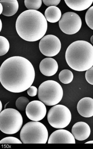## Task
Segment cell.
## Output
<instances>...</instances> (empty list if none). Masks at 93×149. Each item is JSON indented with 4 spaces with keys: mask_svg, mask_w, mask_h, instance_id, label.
I'll return each mask as SVG.
<instances>
[{
    "mask_svg": "<svg viewBox=\"0 0 93 149\" xmlns=\"http://www.w3.org/2000/svg\"><path fill=\"white\" fill-rule=\"evenodd\" d=\"M59 78L62 83L65 84H69L73 80V74L70 70H63L59 73Z\"/></svg>",
    "mask_w": 93,
    "mask_h": 149,
    "instance_id": "obj_18",
    "label": "cell"
},
{
    "mask_svg": "<svg viewBox=\"0 0 93 149\" xmlns=\"http://www.w3.org/2000/svg\"><path fill=\"white\" fill-rule=\"evenodd\" d=\"M19 36L23 40L33 42L41 39L48 29L47 21L41 13L27 10L20 14L16 23Z\"/></svg>",
    "mask_w": 93,
    "mask_h": 149,
    "instance_id": "obj_2",
    "label": "cell"
},
{
    "mask_svg": "<svg viewBox=\"0 0 93 149\" xmlns=\"http://www.w3.org/2000/svg\"><path fill=\"white\" fill-rule=\"evenodd\" d=\"M68 65L75 71L83 72L93 66V46L85 41H77L68 47L65 54Z\"/></svg>",
    "mask_w": 93,
    "mask_h": 149,
    "instance_id": "obj_3",
    "label": "cell"
},
{
    "mask_svg": "<svg viewBox=\"0 0 93 149\" xmlns=\"http://www.w3.org/2000/svg\"><path fill=\"white\" fill-rule=\"evenodd\" d=\"M39 49L41 53L44 56L54 57L60 52L61 43L56 36L53 35H46L40 41Z\"/></svg>",
    "mask_w": 93,
    "mask_h": 149,
    "instance_id": "obj_9",
    "label": "cell"
},
{
    "mask_svg": "<svg viewBox=\"0 0 93 149\" xmlns=\"http://www.w3.org/2000/svg\"><path fill=\"white\" fill-rule=\"evenodd\" d=\"M0 56H2L6 54L10 49V45L9 41L5 37L0 36Z\"/></svg>",
    "mask_w": 93,
    "mask_h": 149,
    "instance_id": "obj_20",
    "label": "cell"
},
{
    "mask_svg": "<svg viewBox=\"0 0 93 149\" xmlns=\"http://www.w3.org/2000/svg\"><path fill=\"white\" fill-rule=\"evenodd\" d=\"M42 0H25V5L28 10H37L41 7Z\"/></svg>",
    "mask_w": 93,
    "mask_h": 149,
    "instance_id": "obj_19",
    "label": "cell"
},
{
    "mask_svg": "<svg viewBox=\"0 0 93 149\" xmlns=\"http://www.w3.org/2000/svg\"><path fill=\"white\" fill-rule=\"evenodd\" d=\"M28 118L32 121H40L46 116L47 109L45 104L41 101L30 102L25 110Z\"/></svg>",
    "mask_w": 93,
    "mask_h": 149,
    "instance_id": "obj_10",
    "label": "cell"
},
{
    "mask_svg": "<svg viewBox=\"0 0 93 149\" xmlns=\"http://www.w3.org/2000/svg\"><path fill=\"white\" fill-rule=\"evenodd\" d=\"M82 24L79 15L72 12L66 13L62 15L59 23L61 31L68 35H72L78 32Z\"/></svg>",
    "mask_w": 93,
    "mask_h": 149,
    "instance_id": "obj_8",
    "label": "cell"
},
{
    "mask_svg": "<svg viewBox=\"0 0 93 149\" xmlns=\"http://www.w3.org/2000/svg\"><path fill=\"white\" fill-rule=\"evenodd\" d=\"M44 15L48 22L56 23L59 21L61 19L62 13L57 7L50 6L46 9Z\"/></svg>",
    "mask_w": 93,
    "mask_h": 149,
    "instance_id": "obj_17",
    "label": "cell"
},
{
    "mask_svg": "<svg viewBox=\"0 0 93 149\" xmlns=\"http://www.w3.org/2000/svg\"><path fill=\"white\" fill-rule=\"evenodd\" d=\"M48 138L47 128L38 121L27 123L20 132V138L24 144H46Z\"/></svg>",
    "mask_w": 93,
    "mask_h": 149,
    "instance_id": "obj_4",
    "label": "cell"
},
{
    "mask_svg": "<svg viewBox=\"0 0 93 149\" xmlns=\"http://www.w3.org/2000/svg\"><path fill=\"white\" fill-rule=\"evenodd\" d=\"M23 123L22 116L16 109H6L0 113V130L7 134L17 133Z\"/></svg>",
    "mask_w": 93,
    "mask_h": 149,
    "instance_id": "obj_6",
    "label": "cell"
},
{
    "mask_svg": "<svg viewBox=\"0 0 93 149\" xmlns=\"http://www.w3.org/2000/svg\"><path fill=\"white\" fill-rule=\"evenodd\" d=\"M35 77L33 65L24 57H10L0 68V82L12 93H19L27 90L33 84Z\"/></svg>",
    "mask_w": 93,
    "mask_h": 149,
    "instance_id": "obj_1",
    "label": "cell"
},
{
    "mask_svg": "<svg viewBox=\"0 0 93 149\" xmlns=\"http://www.w3.org/2000/svg\"><path fill=\"white\" fill-rule=\"evenodd\" d=\"M48 143L75 144V140L72 133L61 129L52 133L48 139Z\"/></svg>",
    "mask_w": 93,
    "mask_h": 149,
    "instance_id": "obj_11",
    "label": "cell"
},
{
    "mask_svg": "<svg viewBox=\"0 0 93 149\" xmlns=\"http://www.w3.org/2000/svg\"><path fill=\"white\" fill-rule=\"evenodd\" d=\"M38 96L45 105L54 106L62 100L63 90L58 82L53 80L46 81L39 87Z\"/></svg>",
    "mask_w": 93,
    "mask_h": 149,
    "instance_id": "obj_5",
    "label": "cell"
},
{
    "mask_svg": "<svg viewBox=\"0 0 93 149\" xmlns=\"http://www.w3.org/2000/svg\"><path fill=\"white\" fill-rule=\"evenodd\" d=\"M90 41H91V43L93 44V35L91 36V38H90Z\"/></svg>",
    "mask_w": 93,
    "mask_h": 149,
    "instance_id": "obj_31",
    "label": "cell"
},
{
    "mask_svg": "<svg viewBox=\"0 0 93 149\" xmlns=\"http://www.w3.org/2000/svg\"><path fill=\"white\" fill-rule=\"evenodd\" d=\"M71 120V111L64 105H55L49 109L48 113V123L54 128H64L68 125Z\"/></svg>",
    "mask_w": 93,
    "mask_h": 149,
    "instance_id": "obj_7",
    "label": "cell"
},
{
    "mask_svg": "<svg viewBox=\"0 0 93 149\" xmlns=\"http://www.w3.org/2000/svg\"><path fill=\"white\" fill-rule=\"evenodd\" d=\"M58 70V64L57 62L52 58H45L40 63V71L46 76H53L57 73Z\"/></svg>",
    "mask_w": 93,
    "mask_h": 149,
    "instance_id": "obj_13",
    "label": "cell"
},
{
    "mask_svg": "<svg viewBox=\"0 0 93 149\" xmlns=\"http://www.w3.org/2000/svg\"><path fill=\"white\" fill-rule=\"evenodd\" d=\"M0 3L3 7L2 14L6 16H12L18 11L19 4L17 0H1Z\"/></svg>",
    "mask_w": 93,
    "mask_h": 149,
    "instance_id": "obj_15",
    "label": "cell"
},
{
    "mask_svg": "<svg viewBox=\"0 0 93 149\" xmlns=\"http://www.w3.org/2000/svg\"><path fill=\"white\" fill-rule=\"evenodd\" d=\"M65 2L70 9L77 11H82L89 8L93 3V0H65Z\"/></svg>",
    "mask_w": 93,
    "mask_h": 149,
    "instance_id": "obj_16",
    "label": "cell"
},
{
    "mask_svg": "<svg viewBox=\"0 0 93 149\" xmlns=\"http://www.w3.org/2000/svg\"><path fill=\"white\" fill-rule=\"evenodd\" d=\"M72 132L75 139L84 141L89 138L91 130L89 125L87 123L79 122L74 125Z\"/></svg>",
    "mask_w": 93,
    "mask_h": 149,
    "instance_id": "obj_12",
    "label": "cell"
},
{
    "mask_svg": "<svg viewBox=\"0 0 93 149\" xmlns=\"http://www.w3.org/2000/svg\"><path fill=\"white\" fill-rule=\"evenodd\" d=\"M0 106H1V108H0V111H1V112L2 111V102H1V101H0Z\"/></svg>",
    "mask_w": 93,
    "mask_h": 149,
    "instance_id": "obj_29",
    "label": "cell"
},
{
    "mask_svg": "<svg viewBox=\"0 0 93 149\" xmlns=\"http://www.w3.org/2000/svg\"><path fill=\"white\" fill-rule=\"evenodd\" d=\"M85 21L89 27L93 30V6L87 11L85 15Z\"/></svg>",
    "mask_w": 93,
    "mask_h": 149,
    "instance_id": "obj_22",
    "label": "cell"
},
{
    "mask_svg": "<svg viewBox=\"0 0 93 149\" xmlns=\"http://www.w3.org/2000/svg\"><path fill=\"white\" fill-rule=\"evenodd\" d=\"M0 24H1V26H0V31H1V29H2V22H1V20H0Z\"/></svg>",
    "mask_w": 93,
    "mask_h": 149,
    "instance_id": "obj_28",
    "label": "cell"
},
{
    "mask_svg": "<svg viewBox=\"0 0 93 149\" xmlns=\"http://www.w3.org/2000/svg\"><path fill=\"white\" fill-rule=\"evenodd\" d=\"M38 91V89L34 86H31V87H29L27 90L28 94L29 96L31 97H35L37 96Z\"/></svg>",
    "mask_w": 93,
    "mask_h": 149,
    "instance_id": "obj_26",
    "label": "cell"
},
{
    "mask_svg": "<svg viewBox=\"0 0 93 149\" xmlns=\"http://www.w3.org/2000/svg\"><path fill=\"white\" fill-rule=\"evenodd\" d=\"M85 144H93V141H90L89 142H87Z\"/></svg>",
    "mask_w": 93,
    "mask_h": 149,
    "instance_id": "obj_30",
    "label": "cell"
},
{
    "mask_svg": "<svg viewBox=\"0 0 93 149\" xmlns=\"http://www.w3.org/2000/svg\"><path fill=\"white\" fill-rule=\"evenodd\" d=\"M43 2L47 6H56L60 2V0H43Z\"/></svg>",
    "mask_w": 93,
    "mask_h": 149,
    "instance_id": "obj_25",
    "label": "cell"
},
{
    "mask_svg": "<svg viewBox=\"0 0 93 149\" xmlns=\"http://www.w3.org/2000/svg\"><path fill=\"white\" fill-rule=\"evenodd\" d=\"M22 141L19 139L13 137H8L4 138L0 141V143L7 144H22Z\"/></svg>",
    "mask_w": 93,
    "mask_h": 149,
    "instance_id": "obj_23",
    "label": "cell"
},
{
    "mask_svg": "<svg viewBox=\"0 0 93 149\" xmlns=\"http://www.w3.org/2000/svg\"><path fill=\"white\" fill-rule=\"evenodd\" d=\"M85 77L86 80L89 84L93 85V66L87 70Z\"/></svg>",
    "mask_w": 93,
    "mask_h": 149,
    "instance_id": "obj_24",
    "label": "cell"
},
{
    "mask_svg": "<svg viewBox=\"0 0 93 149\" xmlns=\"http://www.w3.org/2000/svg\"><path fill=\"white\" fill-rule=\"evenodd\" d=\"M77 111L80 115L84 118L93 117V98L86 97L81 99L77 104Z\"/></svg>",
    "mask_w": 93,
    "mask_h": 149,
    "instance_id": "obj_14",
    "label": "cell"
},
{
    "mask_svg": "<svg viewBox=\"0 0 93 149\" xmlns=\"http://www.w3.org/2000/svg\"><path fill=\"white\" fill-rule=\"evenodd\" d=\"M0 7H1V12H0V14H2V12H3V6H2V4H0Z\"/></svg>",
    "mask_w": 93,
    "mask_h": 149,
    "instance_id": "obj_27",
    "label": "cell"
},
{
    "mask_svg": "<svg viewBox=\"0 0 93 149\" xmlns=\"http://www.w3.org/2000/svg\"><path fill=\"white\" fill-rule=\"evenodd\" d=\"M29 102V100L27 97H21L17 100L16 106L19 111H25Z\"/></svg>",
    "mask_w": 93,
    "mask_h": 149,
    "instance_id": "obj_21",
    "label": "cell"
}]
</instances>
